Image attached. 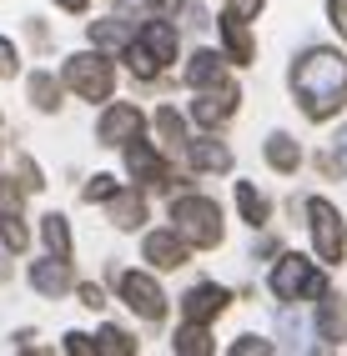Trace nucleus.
<instances>
[{
  "instance_id": "nucleus-24",
  "label": "nucleus",
  "mask_w": 347,
  "mask_h": 356,
  "mask_svg": "<svg viewBox=\"0 0 347 356\" xmlns=\"http://www.w3.org/2000/svg\"><path fill=\"white\" fill-rule=\"evenodd\" d=\"M40 236H45V246H51V256H71V226H65V216H45Z\"/></svg>"
},
{
  "instance_id": "nucleus-8",
  "label": "nucleus",
  "mask_w": 347,
  "mask_h": 356,
  "mask_svg": "<svg viewBox=\"0 0 347 356\" xmlns=\"http://www.w3.org/2000/svg\"><path fill=\"white\" fill-rule=\"evenodd\" d=\"M0 241H6V251H26L31 231L20 226V186L0 176Z\"/></svg>"
},
{
  "instance_id": "nucleus-18",
  "label": "nucleus",
  "mask_w": 347,
  "mask_h": 356,
  "mask_svg": "<svg viewBox=\"0 0 347 356\" xmlns=\"http://www.w3.org/2000/svg\"><path fill=\"white\" fill-rule=\"evenodd\" d=\"M111 221L121 226V231H136V226L146 221V201L136 196V191H116L111 196Z\"/></svg>"
},
{
  "instance_id": "nucleus-9",
  "label": "nucleus",
  "mask_w": 347,
  "mask_h": 356,
  "mask_svg": "<svg viewBox=\"0 0 347 356\" xmlns=\"http://www.w3.org/2000/svg\"><path fill=\"white\" fill-rule=\"evenodd\" d=\"M237 111V86H206L196 90V101H192V115H196V126H222L226 115Z\"/></svg>"
},
{
  "instance_id": "nucleus-4",
  "label": "nucleus",
  "mask_w": 347,
  "mask_h": 356,
  "mask_svg": "<svg viewBox=\"0 0 347 356\" xmlns=\"http://www.w3.org/2000/svg\"><path fill=\"white\" fill-rule=\"evenodd\" d=\"M272 296L277 301H302V296H322V271L307 256H282L272 266Z\"/></svg>"
},
{
  "instance_id": "nucleus-19",
  "label": "nucleus",
  "mask_w": 347,
  "mask_h": 356,
  "mask_svg": "<svg viewBox=\"0 0 347 356\" xmlns=\"http://www.w3.org/2000/svg\"><path fill=\"white\" fill-rule=\"evenodd\" d=\"M187 156H192L196 171H231V151H226V146H217V140H196Z\"/></svg>"
},
{
  "instance_id": "nucleus-14",
  "label": "nucleus",
  "mask_w": 347,
  "mask_h": 356,
  "mask_svg": "<svg viewBox=\"0 0 347 356\" xmlns=\"http://www.w3.org/2000/svg\"><path fill=\"white\" fill-rule=\"evenodd\" d=\"M187 81H192V90H206V86H226L231 76H226V60L217 51H196L187 60Z\"/></svg>"
},
{
  "instance_id": "nucleus-33",
  "label": "nucleus",
  "mask_w": 347,
  "mask_h": 356,
  "mask_svg": "<svg viewBox=\"0 0 347 356\" xmlns=\"http://www.w3.org/2000/svg\"><path fill=\"white\" fill-rule=\"evenodd\" d=\"M226 10L237 15V20H252V15L262 10V0H226Z\"/></svg>"
},
{
  "instance_id": "nucleus-1",
  "label": "nucleus",
  "mask_w": 347,
  "mask_h": 356,
  "mask_svg": "<svg viewBox=\"0 0 347 356\" xmlns=\"http://www.w3.org/2000/svg\"><path fill=\"white\" fill-rule=\"evenodd\" d=\"M292 90L297 106L312 121H332V115L347 106V60L337 51H307L292 65Z\"/></svg>"
},
{
  "instance_id": "nucleus-36",
  "label": "nucleus",
  "mask_w": 347,
  "mask_h": 356,
  "mask_svg": "<svg viewBox=\"0 0 347 356\" xmlns=\"http://www.w3.org/2000/svg\"><path fill=\"white\" fill-rule=\"evenodd\" d=\"M151 6H156L161 15H176V10H181V0H151Z\"/></svg>"
},
{
  "instance_id": "nucleus-10",
  "label": "nucleus",
  "mask_w": 347,
  "mask_h": 356,
  "mask_svg": "<svg viewBox=\"0 0 347 356\" xmlns=\"http://www.w3.org/2000/svg\"><path fill=\"white\" fill-rule=\"evenodd\" d=\"M31 286L40 296H65L76 291V271H71V256H51V261H36L31 266Z\"/></svg>"
},
{
  "instance_id": "nucleus-28",
  "label": "nucleus",
  "mask_w": 347,
  "mask_h": 356,
  "mask_svg": "<svg viewBox=\"0 0 347 356\" xmlns=\"http://www.w3.org/2000/svg\"><path fill=\"white\" fill-rule=\"evenodd\" d=\"M91 40L96 45H126V31H121V20H96V26H91Z\"/></svg>"
},
{
  "instance_id": "nucleus-16",
  "label": "nucleus",
  "mask_w": 347,
  "mask_h": 356,
  "mask_svg": "<svg viewBox=\"0 0 347 356\" xmlns=\"http://www.w3.org/2000/svg\"><path fill=\"white\" fill-rule=\"evenodd\" d=\"M317 337L322 341H347V301L342 296H327L317 312Z\"/></svg>"
},
{
  "instance_id": "nucleus-13",
  "label": "nucleus",
  "mask_w": 347,
  "mask_h": 356,
  "mask_svg": "<svg viewBox=\"0 0 347 356\" xmlns=\"http://www.w3.org/2000/svg\"><path fill=\"white\" fill-rule=\"evenodd\" d=\"M226 301H231V296H226L222 286H212V281H206V286H192L187 296H181V312H187V321H212Z\"/></svg>"
},
{
  "instance_id": "nucleus-29",
  "label": "nucleus",
  "mask_w": 347,
  "mask_h": 356,
  "mask_svg": "<svg viewBox=\"0 0 347 356\" xmlns=\"http://www.w3.org/2000/svg\"><path fill=\"white\" fill-rule=\"evenodd\" d=\"M111 196H116V176H91L86 201H111Z\"/></svg>"
},
{
  "instance_id": "nucleus-27",
  "label": "nucleus",
  "mask_w": 347,
  "mask_h": 356,
  "mask_svg": "<svg viewBox=\"0 0 347 356\" xmlns=\"http://www.w3.org/2000/svg\"><path fill=\"white\" fill-rule=\"evenodd\" d=\"M96 351H106V356H131V351H136V341L126 337L121 326H106V331H101V341H96Z\"/></svg>"
},
{
  "instance_id": "nucleus-35",
  "label": "nucleus",
  "mask_w": 347,
  "mask_h": 356,
  "mask_svg": "<svg viewBox=\"0 0 347 356\" xmlns=\"http://www.w3.org/2000/svg\"><path fill=\"white\" fill-rule=\"evenodd\" d=\"M81 306H91V312L106 306V301H101V286H81Z\"/></svg>"
},
{
  "instance_id": "nucleus-7",
  "label": "nucleus",
  "mask_w": 347,
  "mask_h": 356,
  "mask_svg": "<svg viewBox=\"0 0 347 356\" xmlns=\"http://www.w3.org/2000/svg\"><path fill=\"white\" fill-rule=\"evenodd\" d=\"M141 131H146V115L136 111V106H111V111H101V126H96L101 146H131V140H141Z\"/></svg>"
},
{
  "instance_id": "nucleus-30",
  "label": "nucleus",
  "mask_w": 347,
  "mask_h": 356,
  "mask_svg": "<svg viewBox=\"0 0 347 356\" xmlns=\"http://www.w3.org/2000/svg\"><path fill=\"white\" fill-rule=\"evenodd\" d=\"M231 351H237V356H272V341H262V337H242Z\"/></svg>"
},
{
  "instance_id": "nucleus-17",
  "label": "nucleus",
  "mask_w": 347,
  "mask_h": 356,
  "mask_svg": "<svg viewBox=\"0 0 347 356\" xmlns=\"http://www.w3.org/2000/svg\"><path fill=\"white\" fill-rule=\"evenodd\" d=\"M141 45H146V51H151L161 65H167V60L176 56V31L167 26V15H161V20H146V31H141Z\"/></svg>"
},
{
  "instance_id": "nucleus-22",
  "label": "nucleus",
  "mask_w": 347,
  "mask_h": 356,
  "mask_svg": "<svg viewBox=\"0 0 347 356\" xmlns=\"http://www.w3.org/2000/svg\"><path fill=\"white\" fill-rule=\"evenodd\" d=\"M156 136H161V146H167V151H181V146H187V126H181L176 111H156Z\"/></svg>"
},
{
  "instance_id": "nucleus-21",
  "label": "nucleus",
  "mask_w": 347,
  "mask_h": 356,
  "mask_svg": "<svg viewBox=\"0 0 347 356\" xmlns=\"http://www.w3.org/2000/svg\"><path fill=\"white\" fill-rule=\"evenodd\" d=\"M176 351L181 356H206L212 351V337H206V321H187L176 331Z\"/></svg>"
},
{
  "instance_id": "nucleus-32",
  "label": "nucleus",
  "mask_w": 347,
  "mask_h": 356,
  "mask_svg": "<svg viewBox=\"0 0 347 356\" xmlns=\"http://www.w3.org/2000/svg\"><path fill=\"white\" fill-rule=\"evenodd\" d=\"M10 76H15V45L0 40V81H10Z\"/></svg>"
},
{
  "instance_id": "nucleus-31",
  "label": "nucleus",
  "mask_w": 347,
  "mask_h": 356,
  "mask_svg": "<svg viewBox=\"0 0 347 356\" xmlns=\"http://www.w3.org/2000/svg\"><path fill=\"white\" fill-rule=\"evenodd\" d=\"M327 15H332V31L347 40V0H327Z\"/></svg>"
},
{
  "instance_id": "nucleus-12",
  "label": "nucleus",
  "mask_w": 347,
  "mask_h": 356,
  "mask_svg": "<svg viewBox=\"0 0 347 356\" xmlns=\"http://www.w3.org/2000/svg\"><path fill=\"white\" fill-rule=\"evenodd\" d=\"M126 171H131L136 181L156 186V191H167V186H171V171L161 165V156H156L151 146H141V140H131V146H126Z\"/></svg>"
},
{
  "instance_id": "nucleus-5",
  "label": "nucleus",
  "mask_w": 347,
  "mask_h": 356,
  "mask_svg": "<svg viewBox=\"0 0 347 356\" xmlns=\"http://www.w3.org/2000/svg\"><path fill=\"white\" fill-rule=\"evenodd\" d=\"M307 221H312L317 256H322V261H342V256H347V231H342L337 206H332V201H307Z\"/></svg>"
},
{
  "instance_id": "nucleus-34",
  "label": "nucleus",
  "mask_w": 347,
  "mask_h": 356,
  "mask_svg": "<svg viewBox=\"0 0 347 356\" xmlns=\"http://www.w3.org/2000/svg\"><path fill=\"white\" fill-rule=\"evenodd\" d=\"M65 351H71V356H91V351H96V341H86L81 331H71V337H65Z\"/></svg>"
},
{
  "instance_id": "nucleus-15",
  "label": "nucleus",
  "mask_w": 347,
  "mask_h": 356,
  "mask_svg": "<svg viewBox=\"0 0 347 356\" xmlns=\"http://www.w3.org/2000/svg\"><path fill=\"white\" fill-rule=\"evenodd\" d=\"M222 40H226V56L237 60V65H252V56H257V45H252V35H247V20H237V15H222Z\"/></svg>"
},
{
  "instance_id": "nucleus-20",
  "label": "nucleus",
  "mask_w": 347,
  "mask_h": 356,
  "mask_svg": "<svg viewBox=\"0 0 347 356\" xmlns=\"http://www.w3.org/2000/svg\"><path fill=\"white\" fill-rule=\"evenodd\" d=\"M267 165H277V171H297V161H302V151H297V140L292 136H282V131H277L272 140H267Z\"/></svg>"
},
{
  "instance_id": "nucleus-11",
  "label": "nucleus",
  "mask_w": 347,
  "mask_h": 356,
  "mask_svg": "<svg viewBox=\"0 0 347 356\" xmlns=\"http://www.w3.org/2000/svg\"><path fill=\"white\" fill-rule=\"evenodd\" d=\"M187 236H181V231H151L146 236V261H151V266H161V271H176V266H187Z\"/></svg>"
},
{
  "instance_id": "nucleus-25",
  "label": "nucleus",
  "mask_w": 347,
  "mask_h": 356,
  "mask_svg": "<svg viewBox=\"0 0 347 356\" xmlns=\"http://www.w3.org/2000/svg\"><path fill=\"white\" fill-rule=\"evenodd\" d=\"M31 101H36L45 115H51V111H61V86H56L51 76H40V70H36V76H31Z\"/></svg>"
},
{
  "instance_id": "nucleus-37",
  "label": "nucleus",
  "mask_w": 347,
  "mask_h": 356,
  "mask_svg": "<svg viewBox=\"0 0 347 356\" xmlns=\"http://www.w3.org/2000/svg\"><path fill=\"white\" fill-rule=\"evenodd\" d=\"M56 6H61V10H71V15H81V10H86V0H56Z\"/></svg>"
},
{
  "instance_id": "nucleus-26",
  "label": "nucleus",
  "mask_w": 347,
  "mask_h": 356,
  "mask_svg": "<svg viewBox=\"0 0 347 356\" xmlns=\"http://www.w3.org/2000/svg\"><path fill=\"white\" fill-rule=\"evenodd\" d=\"M126 65H131V76H141V81H151L161 70V60L146 51V45H126Z\"/></svg>"
},
{
  "instance_id": "nucleus-2",
  "label": "nucleus",
  "mask_w": 347,
  "mask_h": 356,
  "mask_svg": "<svg viewBox=\"0 0 347 356\" xmlns=\"http://www.w3.org/2000/svg\"><path fill=\"white\" fill-rule=\"evenodd\" d=\"M61 81L71 86L81 101H111V90H116V65H111L106 56H96V51H81V56L65 60Z\"/></svg>"
},
{
  "instance_id": "nucleus-23",
  "label": "nucleus",
  "mask_w": 347,
  "mask_h": 356,
  "mask_svg": "<svg viewBox=\"0 0 347 356\" xmlns=\"http://www.w3.org/2000/svg\"><path fill=\"white\" fill-rule=\"evenodd\" d=\"M237 206H242V216H247L252 226L267 221V201H262V191H257L252 181H237Z\"/></svg>"
},
{
  "instance_id": "nucleus-6",
  "label": "nucleus",
  "mask_w": 347,
  "mask_h": 356,
  "mask_svg": "<svg viewBox=\"0 0 347 356\" xmlns=\"http://www.w3.org/2000/svg\"><path fill=\"white\" fill-rule=\"evenodd\" d=\"M116 286H121V301L131 306L136 316H146V321H161V316H167V291H161L146 271H126Z\"/></svg>"
},
{
  "instance_id": "nucleus-3",
  "label": "nucleus",
  "mask_w": 347,
  "mask_h": 356,
  "mask_svg": "<svg viewBox=\"0 0 347 356\" xmlns=\"http://www.w3.org/2000/svg\"><path fill=\"white\" fill-rule=\"evenodd\" d=\"M171 221H176V231L187 236L192 246H217L222 241V211H217V201H206V196H181L176 206H171Z\"/></svg>"
}]
</instances>
